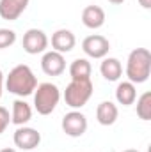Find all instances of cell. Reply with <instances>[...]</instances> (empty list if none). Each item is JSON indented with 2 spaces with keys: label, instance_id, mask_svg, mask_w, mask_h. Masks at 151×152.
Returning a JSON list of instances; mask_svg holds the SVG:
<instances>
[{
  "label": "cell",
  "instance_id": "obj_10",
  "mask_svg": "<svg viewBox=\"0 0 151 152\" xmlns=\"http://www.w3.org/2000/svg\"><path fill=\"white\" fill-rule=\"evenodd\" d=\"M76 44V37L75 34L68 28H59L52 34V48L53 51H59V53H70Z\"/></svg>",
  "mask_w": 151,
  "mask_h": 152
},
{
  "label": "cell",
  "instance_id": "obj_4",
  "mask_svg": "<svg viewBox=\"0 0 151 152\" xmlns=\"http://www.w3.org/2000/svg\"><path fill=\"white\" fill-rule=\"evenodd\" d=\"M93 90H94V85L91 80H71L64 90V101L70 108L80 110L91 99Z\"/></svg>",
  "mask_w": 151,
  "mask_h": 152
},
{
  "label": "cell",
  "instance_id": "obj_24",
  "mask_svg": "<svg viewBox=\"0 0 151 152\" xmlns=\"http://www.w3.org/2000/svg\"><path fill=\"white\" fill-rule=\"evenodd\" d=\"M0 152H16V151H14V149H2Z\"/></svg>",
  "mask_w": 151,
  "mask_h": 152
},
{
  "label": "cell",
  "instance_id": "obj_12",
  "mask_svg": "<svg viewBox=\"0 0 151 152\" xmlns=\"http://www.w3.org/2000/svg\"><path fill=\"white\" fill-rule=\"evenodd\" d=\"M105 11L100 7V5H87L84 11H82V23L91 28V30H96V28H101L105 25Z\"/></svg>",
  "mask_w": 151,
  "mask_h": 152
},
{
  "label": "cell",
  "instance_id": "obj_5",
  "mask_svg": "<svg viewBox=\"0 0 151 152\" xmlns=\"http://www.w3.org/2000/svg\"><path fill=\"white\" fill-rule=\"evenodd\" d=\"M61 126H62V131L68 136L80 138L87 131V117L82 113V112H78V110H71L70 113H66L62 117Z\"/></svg>",
  "mask_w": 151,
  "mask_h": 152
},
{
  "label": "cell",
  "instance_id": "obj_11",
  "mask_svg": "<svg viewBox=\"0 0 151 152\" xmlns=\"http://www.w3.org/2000/svg\"><path fill=\"white\" fill-rule=\"evenodd\" d=\"M29 2L30 0H0V18L7 21L18 20L29 7Z\"/></svg>",
  "mask_w": 151,
  "mask_h": 152
},
{
  "label": "cell",
  "instance_id": "obj_20",
  "mask_svg": "<svg viewBox=\"0 0 151 152\" xmlns=\"http://www.w3.org/2000/svg\"><path fill=\"white\" fill-rule=\"evenodd\" d=\"M11 124V115H9V110L0 106V134L7 129V126Z\"/></svg>",
  "mask_w": 151,
  "mask_h": 152
},
{
  "label": "cell",
  "instance_id": "obj_23",
  "mask_svg": "<svg viewBox=\"0 0 151 152\" xmlns=\"http://www.w3.org/2000/svg\"><path fill=\"white\" fill-rule=\"evenodd\" d=\"M109 2H110V4H114V5H121L124 0H109Z\"/></svg>",
  "mask_w": 151,
  "mask_h": 152
},
{
  "label": "cell",
  "instance_id": "obj_18",
  "mask_svg": "<svg viewBox=\"0 0 151 152\" xmlns=\"http://www.w3.org/2000/svg\"><path fill=\"white\" fill-rule=\"evenodd\" d=\"M137 101V115L142 120H151V92H144Z\"/></svg>",
  "mask_w": 151,
  "mask_h": 152
},
{
  "label": "cell",
  "instance_id": "obj_22",
  "mask_svg": "<svg viewBox=\"0 0 151 152\" xmlns=\"http://www.w3.org/2000/svg\"><path fill=\"white\" fill-rule=\"evenodd\" d=\"M2 92H4V73L0 69V99H2Z\"/></svg>",
  "mask_w": 151,
  "mask_h": 152
},
{
  "label": "cell",
  "instance_id": "obj_16",
  "mask_svg": "<svg viewBox=\"0 0 151 152\" xmlns=\"http://www.w3.org/2000/svg\"><path fill=\"white\" fill-rule=\"evenodd\" d=\"M137 99V88L132 81H121L115 87V101L123 106H132Z\"/></svg>",
  "mask_w": 151,
  "mask_h": 152
},
{
  "label": "cell",
  "instance_id": "obj_15",
  "mask_svg": "<svg viewBox=\"0 0 151 152\" xmlns=\"http://www.w3.org/2000/svg\"><path fill=\"white\" fill-rule=\"evenodd\" d=\"M100 73L107 81H117L123 76V64L115 57H105L100 64Z\"/></svg>",
  "mask_w": 151,
  "mask_h": 152
},
{
  "label": "cell",
  "instance_id": "obj_7",
  "mask_svg": "<svg viewBox=\"0 0 151 152\" xmlns=\"http://www.w3.org/2000/svg\"><path fill=\"white\" fill-rule=\"evenodd\" d=\"M13 142L21 151H32L41 143V133L38 129H34V127L20 126L14 131V134H13Z\"/></svg>",
  "mask_w": 151,
  "mask_h": 152
},
{
  "label": "cell",
  "instance_id": "obj_13",
  "mask_svg": "<svg viewBox=\"0 0 151 152\" xmlns=\"http://www.w3.org/2000/svg\"><path fill=\"white\" fill-rule=\"evenodd\" d=\"M30 118H32V106L23 99H16L13 103L11 122L20 127V126H25L27 122H30Z\"/></svg>",
  "mask_w": 151,
  "mask_h": 152
},
{
  "label": "cell",
  "instance_id": "obj_19",
  "mask_svg": "<svg viewBox=\"0 0 151 152\" xmlns=\"http://www.w3.org/2000/svg\"><path fill=\"white\" fill-rule=\"evenodd\" d=\"M16 42V32L11 28H0V50L11 48Z\"/></svg>",
  "mask_w": 151,
  "mask_h": 152
},
{
  "label": "cell",
  "instance_id": "obj_14",
  "mask_svg": "<svg viewBox=\"0 0 151 152\" xmlns=\"http://www.w3.org/2000/svg\"><path fill=\"white\" fill-rule=\"evenodd\" d=\"M119 117V110L112 101H101L96 108V120L101 126H112Z\"/></svg>",
  "mask_w": 151,
  "mask_h": 152
},
{
  "label": "cell",
  "instance_id": "obj_1",
  "mask_svg": "<svg viewBox=\"0 0 151 152\" xmlns=\"http://www.w3.org/2000/svg\"><path fill=\"white\" fill-rule=\"evenodd\" d=\"M4 83L11 94H14L18 97H27V96L34 94V90L38 87V78L27 64H18L9 71Z\"/></svg>",
  "mask_w": 151,
  "mask_h": 152
},
{
  "label": "cell",
  "instance_id": "obj_21",
  "mask_svg": "<svg viewBox=\"0 0 151 152\" xmlns=\"http://www.w3.org/2000/svg\"><path fill=\"white\" fill-rule=\"evenodd\" d=\"M139 4H141L144 9H151V0H139Z\"/></svg>",
  "mask_w": 151,
  "mask_h": 152
},
{
  "label": "cell",
  "instance_id": "obj_8",
  "mask_svg": "<svg viewBox=\"0 0 151 152\" xmlns=\"http://www.w3.org/2000/svg\"><path fill=\"white\" fill-rule=\"evenodd\" d=\"M48 48V36L39 28H29L23 34V50L29 55L44 53Z\"/></svg>",
  "mask_w": 151,
  "mask_h": 152
},
{
  "label": "cell",
  "instance_id": "obj_6",
  "mask_svg": "<svg viewBox=\"0 0 151 152\" xmlns=\"http://www.w3.org/2000/svg\"><path fill=\"white\" fill-rule=\"evenodd\" d=\"M82 50L91 58H105L109 55L110 42H109L107 37H103L100 34H94V36H87L82 41Z\"/></svg>",
  "mask_w": 151,
  "mask_h": 152
},
{
  "label": "cell",
  "instance_id": "obj_25",
  "mask_svg": "<svg viewBox=\"0 0 151 152\" xmlns=\"http://www.w3.org/2000/svg\"><path fill=\"white\" fill-rule=\"evenodd\" d=\"M123 152H141V151H135V149H126V151H123Z\"/></svg>",
  "mask_w": 151,
  "mask_h": 152
},
{
  "label": "cell",
  "instance_id": "obj_2",
  "mask_svg": "<svg viewBox=\"0 0 151 152\" xmlns=\"http://www.w3.org/2000/svg\"><path fill=\"white\" fill-rule=\"evenodd\" d=\"M126 76L132 83H144L151 75V53L148 48H135L126 60Z\"/></svg>",
  "mask_w": 151,
  "mask_h": 152
},
{
  "label": "cell",
  "instance_id": "obj_17",
  "mask_svg": "<svg viewBox=\"0 0 151 152\" xmlns=\"http://www.w3.org/2000/svg\"><path fill=\"white\" fill-rule=\"evenodd\" d=\"M91 62L87 58H75L70 64V76L71 80H91Z\"/></svg>",
  "mask_w": 151,
  "mask_h": 152
},
{
  "label": "cell",
  "instance_id": "obj_3",
  "mask_svg": "<svg viewBox=\"0 0 151 152\" xmlns=\"http://www.w3.org/2000/svg\"><path fill=\"white\" fill-rule=\"evenodd\" d=\"M61 101V90L55 83H39L34 90V108L39 115H50Z\"/></svg>",
  "mask_w": 151,
  "mask_h": 152
},
{
  "label": "cell",
  "instance_id": "obj_9",
  "mask_svg": "<svg viewBox=\"0 0 151 152\" xmlns=\"http://www.w3.org/2000/svg\"><path fill=\"white\" fill-rule=\"evenodd\" d=\"M41 69L46 76H61L66 71V58L59 51H44L41 58Z\"/></svg>",
  "mask_w": 151,
  "mask_h": 152
}]
</instances>
